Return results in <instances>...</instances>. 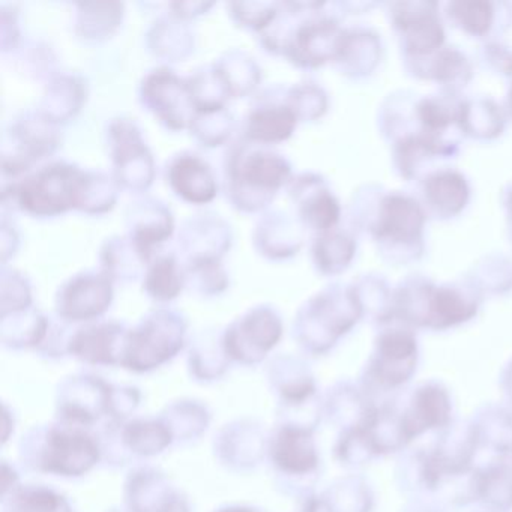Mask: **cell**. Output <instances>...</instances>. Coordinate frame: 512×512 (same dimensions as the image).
Instances as JSON below:
<instances>
[{
    "mask_svg": "<svg viewBox=\"0 0 512 512\" xmlns=\"http://www.w3.org/2000/svg\"><path fill=\"white\" fill-rule=\"evenodd\" d=\"M113 386L100 377L76 376L58 394L59 418L65 425L85 428L110 416Z\"/></svg>",
    "mask_w": 512,
    "mask_h": 512,
    "instance_id": "cell-3",
    "label": "cell"
},
{
    "mask_svg": "<svg viewBox=\"0 0 512 512\" xmlns=\"http://www.w3.org/2000/svg\"><path fill=\"white\" fill-rule=\"evenodd\" d=\"M428 200L445 214H457L469 196L466 181L455 172H440L431 176L425 185Z\"/></svg>",
    "mask_w": 512,
    "mask_h": 512,
    "instance_id": "cell-13",
    "label": "cell"
},
{
    "mask_svg": "<svg viewBox=\"0 0 512 512\" xmlns=\"http://www.w3.org/2000/svg\"><path fill=\"white\" fill-rule=\"evenodd\" d=\"M464 62L463 56L460 53L454 52V50H448L443 52L439 58L436 59L434 64V76L440 82H452V80L460 77L464 73Z\"/></svg>",
    "mask_w": 512,
    "mask_h": 512,
    "instance_id": "cell-25",
    "label": "cell"
},
{
    "mask_svg": "<svg viewBox=\"0 0 512 512\" xmlns=\"http://www.w3.org/2000/svg\"><path fill=\"white\" fill-rule=\"evenodd\" d=\"M125 338L122 329L116 325L89 326L80 329L71 338V355L89 365H121L122 353H124Z\"/></svg>",
    "mask_w": 512,
    "mask_h": 512,
    "instance_id": "cell-8",
    "label": "cell"
},
{
    "mask_svg": "<svg viewBox=\"0 0 512 512\" xmlns=\"http://www.w3.org/2000/svg\"><path fill=\"white\" fill-rule=\"evenodd\" d=\"M115 512H130L128 509H124V511H115Z\"/></svg>",
    "mask_w": 512,
    "mask_h": 512,
    "instance_id": "cell-30",
    "label": "cell"
},
{
    "mask_svg": "<svg viewBox=\"0 0 512 512\" xmlns=\"http://www.w3.org/2000/svg\"><path fill=\"white\" fill-rule=\"evenodd\" d=\"M4 508V512H73L62 494L41 485L17 488Z\"/></svg>",
    "mask_w": 512,
    "mask_h": 512,
    "instance_id": "cell-14",
    "label": "cell"
},
{
    "mask_svg": "<svg viewBox=\"0 0 512 512\" xmlns=\"http://www.w3.org/2000/svg\"><path fill=\"white\" fill-rule=\"evenodd\" d=\"M395 22L406 32L407 46L415 53H428L437 49L443 41V29L439 20L428 11H412L409 5H398Z\"/></svg>",
    "mask_w": 512,
    "mask_h": 512,
    "instance_id": "cell-11",
    "label": "cell"
},
{
    "mask_svg": "<svg viewBox=\"0 0 512 512\" xmlns=\"http://www.w3.org/2000/svg\"><path fill=\"white\" fill-rule=\"evenodd\" d=\"M295 119L289 110H266L251 118V131L257 139L277 140L289 136Z\"/></svg>",
    "mask_w": 512,
    "mask_h": 512,
    "instance_id": "cell-19",
    "label": "cell"
},
{
    "mask_svg": "<svg viewBox=\"0 0 512 512\" xmlns=\"http://www.w3.org/2000/svg\"><path fill=\"white\" fill-rule=\"evenodd\" d=\"M173 184L190 200H208L214 194V184L208 170L197 160H182L173 169Z\"/></svg>",
    "mask_w": 512,
    "mask_h": 512,
    "instance_id": "cell-15",
    "label": "cell"
},
{
    "mask_svg": "<svg viewBox=\"0 0 512 512\" xmlns=\"http://www.w3.org/2000/svg\"><path fill=\"white\" fill-rule=\"evenodd\" d=\"M424 221V212L415 200L392 194L383 200L377 235L395 242H412L421 235Z\"/></svg>",
    "mask_w": 512,
    "mask_h": 512,
    "instance_id": "cell-9",
    "label": "cell"
},
{
    "mask_svg": "<svg viewBox=\"0 0 512 512\" xmlns=\"http://www.w3.org/2000/svg\"><path fill=\"white\" fill-rule=\"evenodd\" d=\"M185 328L181 320L158 314L146 320L125 338L121 367L134 373H148L172 361L184 347Z\"/></svg>",
    "mask_w": 512,
    "mask_h": 512,
    "instance_id": "cell-2",
    "label": "cell"
},
{
    "mask_svg": "<svg viewBox=\"0 0 512 512\" xmlns=\"http://www.w3.org/2000/svg\"><path fill=\"white\" fill-rule=\"evenodd\" d=\"M269 455L278 472L292 476L308 475L319 463L311 430L296 424L278 428L269 442Z\"/></svg>",
    "mask_w": 512,
    "mask_h": 512,
    "instance_id": "cell-6",
    "label": "cell"
},
{
    "mask_svg": "<svg viewBox=\"0 0 512 512\" xmlns=\"http://www.w3.org/2000/svg\"><path fill=\"white\" fill-rule=\"evenodd\" d=\"M125 502L130 512H190L187 499L164 473L154 469L130 473L125 484Z\"/></svg>",
    "mask_w": 512,
    "mask_h": 512,
    "instance_id": "cell-5",
    "label": "cell"
},
{
    "mask_svg": "<svg viewBox=\"0 0 512 512\" xmlns=\"http://www.w3.org/2000/svg\"><path fill=\"white\" fill-rule=\"evenodd\" d=\"M121 445L137 457H155L172 445V431L163 419H133L119 430Z\"/></svg>",
    "mask_w": 512,
    "mask_h": 512,
    "instance_id": "cell-10",
    "label": "cell"
},
{
    "mask_svg": "<svg viewBox=\"0 0 512 512\" xmlns=\"http://www.w3.org/2000/svg\"><path fill=\"white\" fill-rule=\"evenodd\" d=\"M286 173V167L278 161L277 158L265 157V155H256L251 158L245 166V179L251 184L263 185V187H275L280 184L283 175Z\"/></svg>",
    "mask_w": 512,
    "mask_h": 512,
    "instance_id": "cell-22",
    "label": "cell"
},
{
    "mask_svg": "<svg viewBox=\"0 0 512 512\" xmlns=\"http://www.w3.org/2000/svg\"><path fill=\"white\" fill-rule=\"evenodd\" d=\"M35 467L50 475L79 478L91 472L103 457L97 437L85 428L53 427L37 440Z\"/></svg>",
    "mask_w": 512,
    "mask_h": 512,
    "instance_id": "cell-1",
    "label": "cell"
},
{
    "mask_svg": "<svg viewBox=\"0 0 512 512\" xmlns=\"http://www.w3.org/2000/svg\"><path fill=\"white\" fill-rule=\"evenodd\" d=\"M161 419L166 422L175 440H191L205 433L211 416L202 404L196 401H181L167 407Z\"/></svg>",
    "mask_w": 512,
    "mask_h": 512,
    "instance_id": "cell-12",
    "label": "cell"
},
{
    "mask_svg": "<svg viewBox=\"0 0 512 512\" xmlns=\"http://www.w3.org/2000/svg\"><path fill=\"white\" fill-rule=\"evenodd\" d=\"M17 482H19V476L14 472V469L8 467L7 464L2 466V499L8 497V494H13L17 490Z\"/></svg>",
    "mask_w": 512,
    "mask_h": 512,
    "instance_id": "cell-27",
    "label": "cell"
},
{
    "mask_svg": "<svg viewBox=\"0 0 512 512\" xmlns=\"http://www.w3.org/2000/svg\"><path fill=\"white\" fill-rule=\"evenodd\" d=\"M269 449L268 440L260 425L238 421L226 425L215 440V451L226 466L244 470L257 466Z\"/></svg>",
    "mask_w": 512,
    "mask_h": 512,
    "instance_id": "cell-7",
    "label": "cell"
},
{
    "mask_svg": "<svg viewBox=\"0 0 512 512\" xmlns=\"http://www.w3.org/2000/svg\"><path fill=\"white\" fill-rule=\"evenodd\" d=\"M421 118L430 130H442L451 122V113L436 101H424L421 106Z\"/></svg>",
    "mask_w": 512,
    "mask_h": 512,
    "instance_id": "cell-26",
    "label": "cell"
},
{
    "mask_svg": "<svg viewBox=\"0 0 512 512\" xmlns=\"http://www.w3.org/2000/svg\"><path fill=\"white\" fill-rule=\"evenodd\" d=\"M509 203H511V211H512V194H511V200H509Z\"/></svg>",
    "mask_w": 512,
    "mask_h": 512,
    "instance_id": "cell-31",
    "label": "cell"
},
{
    "mask_svg": "<svg viewBox=\"0 0 512 512\" xmlns=\"http://www.w3.org/2000/svg\"><path fill=\"white\" fill-rule=\"evenodd\" d=\"M509 106H511V109H512V89H511V94H509Z\"/></svg>",
    "mask_w": 512,
    "mask_h": 512,
    "instance_id": "cell-29",
    "label": "cell"
},
{
    "mask_svg": "<svg viewBox=\"0 0 512 512\" xmlns=\"http://www.w3.org/2000/svg\"><path fill=\"white\" fill-rule=\"evenodd\" d=\"M97 287L80 286L71 290L62 304V316L70 320H88L103 313L109 305L110 296L107 290L95 295L94 289Z\"/></svg>",
    "mask_w": 512,
    "mask_h": 512,
    "instance_id": "cell-17",
    "label": "cell"
},
{
    "mask_svg": "<svg viewBox=\"0 0 512 512\" xmlns=\"http://www.w3.org/2000/svg\"><path fill=\"white\" fill-rule=\"evenodd\" d=\"M283 334L280 319L268 311H257L227 331L223 344L230 361L254 365L277 346Z\"/></svg>",
    "mask_w": 512,
    "mask_h": 512,
    "instance_id": "cell-4",
    "label": "cell"
},
{
    "mask_svg": "<svg viewBox=\"0 0 512 512\" xmlns=\"http://www.w3.org/2000/svg\"><path fill=\"white\" fill-rule=\"evenodd\" d=\"M229 361L223 344L221 349H197L191 352L190 367L197 379L215 380L223 376Z\"/></svg>",
    "mask_w": 512,
    "mask_h": 512,
    "instance_id": "cell-21",
    "label": "cell"
},
{
    "mask_svg": "<svg viewBox=\"0 0 512 512\" xmlns=\"http://www.w3.org/2000/svg\"><path fill=\"white\" fill-rule=\"evenodd\" d=\"M430 310L439 325H454L469 319L475 308L464 302L454 290L439 289L431 295Z\"/></svg>",
    "mask_w": 512,
    "mask_h": 512,
    "instance_id": "cell-18",
    "label": "cell"
},
{
    "mask_svg": "<svg viewBox=\"0 0 512 512\" xmlns=\"http://www.w3.org/2000/svg\"><path fill=\"white\" fill-rule=\"evenodd\" d=\"M271 382L274 383L281 401L287 406L304 404L314 394V385L304 373H295L292 365L283 362L272 365Z\"/></svg>",
    "mask_w": 512,
    "mask_h": 512,
    "instance_id": "cell-16",
    "label": "cell"
},
{
    "mask_svg": "<svg viewBox=\"0 0 512 512\" xmlns=\"http://www.w3.org/2000/svg\"><path fill=\"white\" fill-rule=\"evenodd\" d=\"M338 215H340L338 203L329 194H320L308 208V217L320 229H329L334 226L337 223Z\"/></svg>",
    "mask_w": 512,
    "mask_h": 512,
    "instance_id": "cell-23",
    "label": "cell"
},
{
    "mask_svg": "<svg viewBox=\"0 0 512 512\" xmlns=\"http://www.w3.org/2000/svg\"><path fill=\"white\" fill-rule=\"evenodd\" d=\"M217 512H259L256 509L248 508V506H226V508L218 509Z\"/></svg>",
    "mask_w": 512,
    "mask_h": 512,
    "instance_id": "cell-28",
    "label": "cell"
},
{
    "mask_svg": "<svg viewBox=\"0 0 512 512\" xmlns=\"http://www.w3.org/2000/svg\"><path fill=\"white\" fill-rule=\"evenodd\" d=\"M451 10L452 16L470 34H485L493 22V8L488 2H482V0L455 2L451 5Z\"/></svg>",
    "mask_w": 512,
    "mask_h": 512,
    "instance_id": "cell-20",
    "label": "cell"
},
{
    "mask_svg": "<svg viewBox=\"0 0 512 512\" xmlns=\"http://www.w3.org/2000/svg\"><path fill=\"white\" fill-rule=\"evenodd\" d=\"M140 395L137 389L127 388V386H121V388H113L112 391V410H110V418L115 421H124L127 416L136 410L139 406Z\"/></svg>",
    "mask_w": 512,
    "mask_h": 512,
    "instance_id": "cell-24",
    "label": "cell"
}]
</instances>
